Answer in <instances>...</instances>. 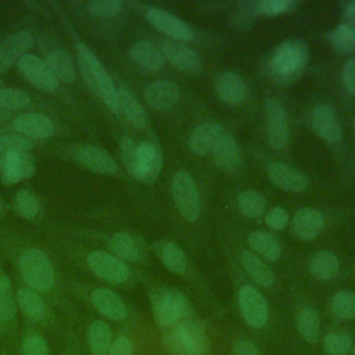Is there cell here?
Returning <instances> with one entry per match:
<instances>
[{
	"mask_svg": "<svg viewBox=\"0 0 355 355\" xmlns=\"http://www.w3.org/2000/svg\"><path fill=\"white\" fill-rule=\"evenodd\" d=\"M151 306L157 323L165 329H172L187 319L193 311L189 298L183 293L165 287L155 288L151 293Z\"/></svg>",
	"mask_w": 355,
	"mask_h": 355,
	"instance_id": "1",
	"label": "cell"
},
{
	"mask_svg": "<svg viewBox=\"0 0 355 355\" xmlns=\"http://www.w3.org/2000/svg\"><path fill=\"white\" fill-rule=\"evenodd\" d=\"M164 344L172 355H202L209 347V340L200 323L184 319L166 333Z\"/></svg>",
	"mask_w": 355,
	"mask_h": 355,
	"instance_id": "2",
	"label": "cell"
},
{
	"mask_svg": "<svg viewBox=\"0 0 355 355\" xmlns=\"http://www.w3.org/2000/svg\"><path fill=\"white\" fill-rule=\"evenodd\" d=\"M308 62L306 43L297 37L280 42L272 53L270 68L279 78L297 76Z\"/></svg>",
	"mask_w": 355,
	"mask_h": 355,
	"instance_id": "3",
	"label": "cell"
},
{
	"mask_svg": "<svg viewBox=\"0 0 355 355\" xmlns=\"http://www.w3.org/2000/svg\"><path fill=\"white\" fill-rule=\"evenodd\" d=\"M19 272L26 284L36 291H49L54 283V269L49 257L37 250L29 248L19 257Z\"/></svg>",
	"mask_w": 355,
	"mask_h": 355,
	"instance_id": "4",
	"label": "cell"
},
{
	"mask_svg": "<svg viewBox=\"0 0 355 355\" xmlns=\"http://www.w3.org/2000/svg\"><path fill=\"white\" fill-rule=\"evenodd\" d=\"M172 198L184 219L190 222L197 220L201 209L200 196L194 179L189 172L179 171L175 173L172 179Z\"/></svg>",
	"mask_w": 355,
	"mask_h": 355,
	"instance_id": "5",
	"label": "cell"
},
{
	"mask_svg": "<svg viewBox=\"0 0 355 355\" xmlns=\"http://www.w3.org/2000/svg\"><path fill=\"white\" fill-rule=\"evenodd\" d=\"M268 126V141L272 148L282 150L288 144L290 126L284 107L276 98H268L263 104Z\"/></svg>",
	"mask_w": 355,
	"mask_h": 355,
	"instance_id": "6",
	"label": "cell"
},
{
	"mask_svg": "<svg viewBox=\"0 0 355 355\" xmlns=\"http://www.w3.org/2000/svg\"><path fill=\"white\" fill-rule=\"evenodd\" d=\"M76 50H78V55L85 58L93 69L96 83H97L98 96H101L103 101L112 112H118V105H116L118 90H116L114 80L110 76L108 71L104 68V65L98 61V58L94 55V53L85 43H78Z\"/></svg>",
	"mask_w": 355,
	"mask_h": 355,
	"instance_id": "7",
	"label": "cell"
},
{
	"mask_svg": "<svg viewBox=\"0 0 355 355\" xmlns=\"http://www.w3.org/2000/svg\"><path fill=\"white\" fill-rule=\"evenodd\" d=\"M161 53L165 60H168L176 69L186 73H198L202 69V62L198 53L179 40H164L161 44Z\"/></svg>",
	"mask_w": 355,
	"mask_h": 355,
	"instance_id": "8",
	"label": "cell"
},
{
	"mask_svg": "<svg viewBox=\"0 0 355 355\" xmlns=\"http://www.w3.org/2000/svg\"><path fill=\"white\" fill-rule=\"evenodd\" d=\"M18 68L24 78L36 89L46 93H53L58 89L57 78L47 68L46 62L40 60L37 55L31 53L25 54L18 61Z\"/></svg>",
	"mask_w": 355,
	"mask_h": 355,
	"instance_id": "9",
	"label": "cell"
},
{
	"mask_svg": "<svg viewBox=\"0 0 355 355\" xmlns=\"http://www.w3.org/2000/svg\"><path fill=\"white\" fill-rule=\"evenodd\" d=\"M239 306L244 320L254 329H261L268 320V304L265 297L252 286L239 290Z\"/></svg>",
	"mask_w": 355,
	"mask_h": 355,
	"instance_id": "10",
	"label": "cell"
},
{
	"mask_svg": "<svg viewBox=\"0 0 355 355\" xmlns=\"http://www.w3.org/2000/svg\"><path fill=\"white\" fill-rule=\"evenodd\" d=\"M146 19L151 26L169 36L172 40L186 43L193 39V31L190 29V26L180 18L165 10L150 7L146 10Z\"/></svg>",
	"mask_w": 355,
	"mask_h": 355,
	"instance_id": "11",
	"label": "cell"
},
{
	"mask_svg": "<svg viewBox=\"0 0 355 355\" xmlns=\"http://www.w3.org/2000/svg\"><path fill=\"white\" fill-rule=\"evenodd\" d=\"M87 265L97 276L116 284L126 282L130 273L122 259L104 251H92L87 255Z\"/></svg>",
	"mask_w": 355,
	"mask_h": 355,
	"instance_id": "12",
	"label": "cell"
},
{
	"mask_svg": "<svg viewBox=\"0 0 355 355\" xmlns=\"http://www.w3.org/2000/svg\"><path fill=\"white\" fill-rule=\"evenodd\" d=\"M162 168V154L159 148L150 141H143L137 144V155L132 176L140 182L150 183L154 182Z\"/></svg>",
	"mask_w": 355,
	"mask_h": 355,
	"instance_id": "13",
	"label": "cell"
},
{
	"mask_svg": "<svg viewBox=\"0 0 355 355\" xmlns=\"http://www.w3.org/2000/svg\"><path fill=\"white\" fill-rule=\"evenodd\" d=\"M35 175V159L29 151L0 154V178L7 184H15Z\"/></svg>",
	"mask_w": 355,
	"mask_h": 355,
	"instance_id": "14",
	"label": "cell"
},
{
	"mask_svg": "<svg viewBox=\"0 0 355 355\" xmlns=\"http://www.w3.org/2000/svg\"><path fill=\"white\" fill-rule=\"evenodd\" d=\"M33 46V36L28 31H18L0 42V73H4L10 67L19 61Z\"/></svg>",
	"mask_w": 355,
	"mask_h": 355,
	"instance_id": "15",
	"label": "cell"
},
{
	"mask_svg": "<svg viewBox=\"0 0 355 355\" xmlns=\"http://www.w3.org/2000/svg\"><path fill=\"white\" fill-rule=\"evenodd\" d=\"M315 133L327 143H338L341 140V125L336 116V111L330 104L322 103L316 105L311 115Z\"/></svg>",
	"mask_w": 355,
	"mask_h": 355,
	"instance_id": "16",
	"label": "cell"
},
{
	"mask_svg": "<svg viewBox=\"0 0 355 355\" xmlns=\"http://www.w3.org/2000/svg\"><path fill=\"white\" fill-rule=\"evenodd\" d=\"M266 175L273 184L284 191L302 193L308 187V178L283 162H270L266 166Z\"/></svg>",
	"mask_w": 355,
	"mask_h": 355,
	"instance_id": "17",
	"label": "cell"
},
{
	"mask_svg": "<svg viewBox=\"0 0 355 355\" xmlns=\"http://www.w3.org/2000/svg\"><path fill=\"white\" fill-rule=\"evenodd\" d=\"M180 97L179 87L171 80L159 79L150 83L144 90L146 103L155 111H169L172 110Z\"/></svg>",
	"mask_w": 355,
	"mask_h": 355,
	"instance_id": "18",
	"label": "cell"
},
{
	"mask_svg": "<svg viewBox=\"0 0 355 355\" xmlns=\"http://www.w3.org/2000/svg\"><path fill=\"white\" fill-rule=\"evenodd\" d=\"M78 161L92 172L114 175L118 171L115 159L103 148L94 144H83L75 153Z\"/></svg>",
	"mask_w": 355,
	"mask_h": 355,
	"instance_id": "19",
	"label": "cell"
},
{
	"mask_svg": "<svg viewBox=\"0 0 355 355\" xmlns=\"http://www.w3.org/2000/svg\"><path fill=\"white\" fill-rule=\"evenodd\" d=\"M225 129L215 122H205L198 125L189 137L190 150L197 155L212 154L220 139L225 136Z\"/></svg>",
	"mask_w": 355,
	"mask_h": 355,
	"instance_id": "20",
	"label": "cell"
},
{
	"mask_svg": "<svg viewBox=\"0 0 355 355\" xmlns=\"http://www.w3.org/2000/svg\"><path fill=\"white\" fill-rule=\"evenodd\" d=\"M214 89L218 97L230 105L241 103L245 97L247 87L243 78L233 71H222L215 76Z\"/></svg>",
	"mask_w": 355,
	"mask_h": 355,
	"instance_id": "21",
	"label": "cell"
},
{
	"mask_svg": "<svg viewBox=\"0 0 355 355\" xmlns=\"http://www.w3.org/2000/svg\"><path fill=\"white\" fill-rule=\"evenodd\" d=\"M12 128L28 139H44L53 135L54 125L49 116L39 112H26L12 121Z\"/></svg>",
	"mask_w": 355,
	"mask_h": 355,
	"instance_id": "22",
	"label": "cell"
},
{
	"mask_svg": "<svg viewBox=\"0 0 355 355\" xmlns=\"http://www.w3.org/2000/svg\"><path fill=\"white\" fill-rule=\"evenodd\" d=\"M324 225L323 214L316 208H300L293 218V233L302 241L313 240Z\"/></svg>",
	"mask_w": 355,
	"mask_h": 355,
	"instance_id": "23",
	"label": "cell"
},
{
	"mask_svg": "<svg viewBox=\"0 0 355 355\" xmlns=\"http://www.w3.org/2000/svg\"><path fill=\"white\" fill-rule=\"evenodd\" d=\"M211 155H212L214 164L225 172L236 171L241 164L240 144L233 136L227 133H225V136L220 139V141L218 143V146L215 147Z\"/></svg>",
	"mask_w": 355,
	"mask_h": 355,
	"instance_id": "24",
	"label": "cell"
},
{
	"mask_svg": "<svg viewBox=\"0 0 355 355\" xmlns=\"http://www.w3.org/2000/svg\"><path fill=\"white\" fill-rule=\"evenodd\" d=\"M92 302L100 311L104 316L114 319V320H121L126 316L128 309L122 298L112 290L110 288H96L92 295Z\"/></svg>",
	"mask_w": 355,
	"mask_h": 355,
	"instance_id": "25",
	"label": "cell"
},
{
	"mask_svg": "<svg viewBox=\"0 0 355 355\" xmlns=\"http://www.w3.org/2000/svg\"><path fill=\"white\" fill-rule=\"evenodd\" d=\"M240 263L244 270L252 277L255 283L262 287H270L275 282V275L272 269L254 252L243 250L240 252Z\"/></svg>",
	"mask_w": 355,
	"mask_h": 355,
	"instance_id": "26",
	"label": "cell"
},
{
	"mask_svg": "<svg viewBox=\"0 0 355 355\" xmlns=\"http://www.w3.org/2000/svg\"><path fill=\"white\" fill-rule=\"evenodd\" d=\"M129 55L135 62L151 71H158L165 65V58L161 50L147 40L135 43L129 49Z\"/></svg>",
	"mask_w": 355,
	"mask_h": 355,
	"instance_id": "27",
	"label": "cell"
},
{
	"mask_svg": "<svg viewBox=\"0 0 355 355\" xmlns=\"http://www.w3.org/2000/svg\"><path fill=\"white\" fill-rule=\"evenodd\" d=\"M44 62L51 73L57 78V80H61L64 83H71L75 80V65L69 53H67L65 50H54L49 53Z\"/></svg>",
	"mask_w": 355,
	"mask_h": 355,
	"instance_id": "28",
	"label": "cell"
},
{
	"mask_svg": "<svg viewBox=\"0 0 355 355\" xmlns=\"http://www.w3.org/2000/svg\"><path fill=\"white\" fill-rule=\"evenodd\" d=\"M154 250L168 270L173 273H183L186 270V254L176 243L161 241L154 245Z\"/></svg>",
	"mask_w": 355,
	"mask_h": 355,
	"instance_id": "29",
	"label": "cell"
},
{
	"mask_svg": "<svg viewBox=\"0 0 355 355\" xmlns=\"http://www.w3.org/2000/svg\"><path fill=\"white\" fill-rule=\"evenodd\" d=\"M338 258L331 251H318L312 255L309 261V270L312 276H315L319 280H331L338 273Z\"/></svg>",
	"mask_w": 355,
	"mask_h": 355,
	"instance_id": "30",
	"label": "cell"
},
{
	"mask_svg": "<svg viewBox=\"0 0 355 355\" xmlns=\"http://www.w3.org/2000/svg\"><path fill=\"white\" fill-rule=\"evenodd\" d=\"M118 112H121L133 126L143 128L146 125V112L136 97L126 89H119L116 94Z\"/></svg>",
	"mask_w": 355,
	"mask_h": 355,
	"instance_id": "31",
	"label": "cell"
},
{
	"mask_svg": "<svg viewBox=\"0 0 355 355\" xmlns=\"http://www.w3.org/2000/svg\"><path fill=\"white\" fill-rule=\"evenodd\" d=\"M110 247L119 259L139 261L141 257L140 241L128 232L115 233L110 240Z\"/></svg>",
	"mask_w": 355,
	"mask_h": 355,
	"instance_id": "32",
	"label": "cell"
},
{
	"mask_svg": "<svg viewBox=\"0 0 355 355\" xmlns=\"http://www.w3.org/2000/svg\"><path fill=\"white\" fill-rule=\"evenodd\" d=\"M247 243L258 255L268 261L275 262L282 255V248L276 239L263 230H254L250 233Z\"/></svg>",
	"mask_w": 355,
	"mask_h": 355,
	"instance_id": "33",
	"label": "cell"
},
{
	"mask_svg": "<svg viewBox=\"0 0 355 355\" xmlns=\"http://www.w3.org/2000/svg\"><path fill=\"white\" fill-rule=\"evenodd\" d=\"M17 302H18L21 311L28 318H31L33 320H40L44 318L46 304L36 290H33L31 287L21 288L17 294Z\"/></svg>",
	"mask_w": 355,
	"mask_h": 355,
	"instance_id": "34",
	"label": "cell"
},
{
	"mask_svg": "<svg viewBox=\"0 0 355 355\" xmlns=\"http://www.w3.org/2000/svg\"><path fill=\"white\" fill-rule=\"evenodd\" d=\"M329 42L336 54L347 55L355 51V26L349 24L337 25L329 35Z\"/></svg>",
	"mask_w": 355,
	"mask_h": 355,
	"instance_id": "35",
	"label": "cell"
},
{
	"mask_svg": "<svg viewBox=\"0 0 355 355\" xmlns=\"http://www.w3.org/2000/svg\"><path fill=\"white\" fill-rule=\"evenodd\" d=\"M295 326L305 341L311 344L316 343L320 331V319L313 308L305 306L298 311L295 316Z\"/></svg>",
	"mask_w": 355,
	"mask_h": 355,
	"instance_id": "36",
	"label": "cell"
},
{
	"mask_svg": "<svg viewBox=\"0 0 355 355\" xmlns=\"http://www.w3.org/2000/svg\"><path fill=\"white\" fill-rule=\"evenodd\" d=\"M112 330L103 320H94L89 329V344L94 355H107L111 347Z\"/></svg>",
	"mask_w": 355,
	"mask_h": 355,
	"instance_id": "37",
	"label": "cell"
},
{
	"mask_svg": "<svg viewBox=\"0 0 355 355\" xmlns=\"http://www.w3.org/2000/svg\"><path fill=\"white\" fill-rule=\"evenodd\" d=\"M237 205L240 208V211L250 218H257L261 216L265 211L266 207V201L265 197L251 189L243 190L239 197H237Z\"/></svg>",
	"mask_w": 355,
	"mask_h": 355,
	"instance_id": "38",
	"label": "cell"
},
{
	"mask_svg": "<svg viewBox=\"0 0 355 355\" xmlns=\"http://www.w3.org/2000/svg\"><path fill=\"white\" fill-rule=\"evenodd\" d=\"M258 14L257 1H244L237 6L230 17V24L240 32H245L251 28Z\"/></svg>",
	"mask_w": 355,
	"mask_h": 355,
	"instance_id": "39",
	"label": "cell"
},
{
	"mask_svg": "<svg viewBox=\"0 0 355 355\" xmlns=\"http://www.w3.org/2000/svg\"><path fill=\"white\" fill-rule=\"evenodd\" d=\"M17 304L12 295V288L8 277L1 273L0 275V319L8 320L15 316Z\"/></svg>",
	"mask_w": 355,
	"mask_h": 355,
	"instance_id": "40",
	"label": "cell"
},
{
	"mask_svg": "<svg viewBox=\"0 0 355 355\" xmlns=\"http://www.w3.org/2000/svg\"><path fill=\"white\" fill-rule=\"evenodd\" d=\"M331 309L340 319L355 318V294L348 290L338 291L331 300Z\"/></svg>",
	"mask_w": 355,
	"mask_h": 355,
	"instance_id": "41",
	"label": "cell"
},
{
	"mask_svg": "<svg viewBox=\"0 0 355 355\" xmlns=\"http://www.w3.org/2000/svg\"><path fill=\"white\" fill-rule=\"evenodd\" d=\"M14 209L22 218L32 219L37 215V212L40 209V204L35 194H32L26 190H21L14 197Z\"/></svg>",
	"mask_w": 355,
	"mask_h": 355,
	"instance_id": "42",
	"label": "cell"
},
{
	"mask_svg": "<svg viewBox=\"0 0 355 355\" xmlns=\"http://www.w3.org/2000/svg\"><path fill=\"white\" fill-rule=\"evenodd\" d=\"M29 94L21 89L3 87L0 90V108L3 110H22L29 104Z\"/></svg>",
	"mask_w": 355,
	"mask_h": 355,
	"instance_id": "43",
	"label": "cell"
},
{
	"mask_svg": "<svg viewBox=\"0 0 355 355\" xmlns=\"http://www.w3.org/2000/svg\"><path fill=\"white\" fill-rule=\"evenodd\" d=\"M32 148V140L19 135V133H8L0 136V154H14L24 153Z\"/></svg>",
	"mask_w": 355,
	"mask_h": 355,
	"instance_id": "44",
	"label": "cell"
},
{
	"mask_svg": "<svg viewBox=\"0 0 355 355\" xmlns=\"http://www.w3.org/2000/svg\"><path fill=\"white\" fill-rule=\"evenodd\" d=\"M323 347L329 355H348L352 348V340L344 333H330L324 337Z\"/></svg>",
	"mask_w": 355,
	"mask_h": 355,
	"instance_id": "45",
	"label": "cell"
},
{
	"mask_svg": "<svg viewBox=\"0 0 355 355\" xmlns=\"http://www.w3.org/2000/svg\"><path fill=\"white\" fill-rule=\"evenodd\" d=\"M122 8L119 0H93L87 4V10L97 18H111L116 15Z\"/></svg>",
	"mask_w": 355,
	"mask_h": 355,
	"instance_id": "46",
	"label": "cell"
},
{
	"mask_svg": "<svg viewBox=\"0 0 355 355\" xmlns=\"http://www.w3.org/2000/svg\"><path fill=\"white\" fill-rule=\"evenodd\" d=\"M295 4L293 0H261L257 1V10L263 15H280L291 11Z\"/></svg>",
	"mask_w": 355,
	"mask_h": 355,
	"instance_id": "47",
	"label": "cell"
},
{
	"mask_svg": "<svg viewBox=\"0 0 355 355\" xmlns=\"http://www.w3.org/2000/svg\"><path fill=\"white\" fill-rule=\"evenodd\" d=\"M119 153L126 171L132 173L136 162V155H137V144L130 137L123 136L119 140Z\"/></svg>",
	"mask_w": 355,
	"mask_h": 355,
	"instance_id": "48",
	"label": "cell"
},
{
	"mask_svg": "<svg viewBox=\"0 0 355 355\" xmlns=\"http://www.w3.org/2000/svg\"><path fill=\"white\" fill-rule=\"evenodd\" d=\"M22 355H49L46 340L39 334H29L22 341Z\"/></svg>",
	"mask_w": 355,
	"mask_h": 355,
	"instance_id": "49",
	"label": "cell"
},
{
	"mask_svg": "<svg viewBox=\"0 0 355 355\" xmlns=\"http://www.w3.org/2000/svg\"><path fill=\"white\" fill-rule=\"evenodd\" d=\"M266 225L273 230H282L288 223V214L282 207H273L265 216Z\"/></svg>",
	"mask_w": 355,
	"mask_h": 355,
	"instance_id": "50",
	"label": "cell"
},
{
	"mask_svg": "<svg viewBox=\"0 0 355 355\" xmlns=\"http://www.w3.org/2000/svg\"><path fill=\"white\" fill-rule=\"evenodd\" d=\"M343 85L349 94L355 96V57L348 58L344 64Z\"/></svg>",
	"mask_w": 355,
	"mask_h": 355,
	"instance_id": "51",
	"label": "cell"
},
{
	"mask_svg": "<svg viewBox=\"0 0 355 355\" xmlns=\"http://www.w3.org/2000/svg\"><path fill=\"white\" fill-rule=\"evenodd\" d=\"M107 355H133V344L128 337L121 336L111 344Z\"/></svg>",
	"mask_w": 355,
	"mask_h": 355,
	"instance_id": "52",
	"label": "cell"
},
{
	"mask_svg": "<svg viewBox=\"0 0 355 355\" xmlns=\"http://www.w3.org/2000/svg\"><path fill=\"white\" fill-rule=\"evenodd\" d=\"M78 64H79V71H80V73H82V76H83L86 85L89 86V89H90L92 92H94V93L98 94L96 78H94L93 69H92V67L89 65V62H87L85 58H82L80 55H78Z\"/></svg>",
	"mask_w": 355,
	"mask_h": 355,
	"instance_id": "53",
	"label": "cell"
},
{
	"mask_svg": "<svg viewBox=\"0 0 355 355\" xmlns=\"http://www.w3.org/2000/svg\"><path fill=\"white\" fill-rule=\"evenodd\" d=\"M232 355H259V351L251 341L241 340L233 345Z\"/></svg>",
	"mask_w": 355,
	"mask_h": 355,
	"instance_id": "54",
	"label": "cell"
},
{
	"mask_svg": "<svg viewBox=\"0 0 355 355\" xmlns=\"http://www.w3.org/2000/svg\"><path fill=\"white\" fill-rule=\"evenodd\" d=\"M344 19H345V24L355 26V1H349L345 4Z\"/></svg>",
	"mask_w": 355,
	"mask_h": 355,
	"instance_id": "55",
	"label": "cell"
},
{
	"mask_svg": "<svg viewBox=\"0 0 355 355\" xmlns=\"http://www.w3.org/2000/svg\"><path fill=\"white\" fill-rule=\"evenodd\" d=\"M4 209H6V204H4V201L0 198V215L4 212Z\"/></svg>",
	"mask_w": 355,
	"mask_h": 355,
	"instance_id": "56",
	"label": "cell"
},
{
	"mask_svg": "<svg viewBox=\"0 0 355 355\" xmlns=\"http://www.w3.org/2000/svg\"><path fill=\"white\" fill-rule=\"evenodd\" d=\"M348 355H355V344L352 345V348H351V351H349Z\"/></svg>",
	"mask_w": 355,
	"mask_h": 355,
	"instance_id": "57",
	"label": "cell"
},
{
	"mask_svg": "<svg viewBox=\"0 0 355 355\" xmlns=\"http://www.w3.org/2000/svg\"><path fill=\"white\" fill-rule=\"evenodd\" d=\"M3 89V82H1V79H0V90Z\"/></svg>",
	"mask_w": 355,
	"mask_h": 355,
	"instance_id": "58",
	"label": "cell"
},
{
	"mask_svg": "<svg viewBox=\"0 0 355 355\" xmlns=\"http://www.w3.org/2000/svg\"><path fill=\"white\" fill-rule=\"evenodd\" d=\"M354 126H355V123H354Z\"/></svg>",
	"mask_w": 355,
	"mask_h": 355,
	"instance_id": "59",
	"label": "cell"
},
{
	"mask_svg": "<svg viewBox=\"0 0 355 355\" xmlns=\"http://www.w3.org/2000/svg\"><path fill=\"white\" fill-rule=\"evenodd\" d=\"M0 275H1V272H0Z\"/></svg>",
	"mask_w": 355,
	"mask_h": 355,
	"instance_id": "60",
	"label": "cell"
}]
</instances>
